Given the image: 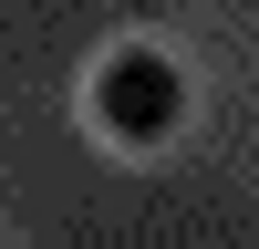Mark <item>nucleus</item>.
Instances as JSON below:
<instances>
[{
  "instance_id": "1",
  "label": "nucleus",
  "mask_w": 259,
  "mask_h": 249,
  "mask_svg": "<svg viewBox=\"0 0 259 249\" xmlns=\"http://www.w3.org/2000/svg\"><path fill=\"white\" fill-rule=\"evenodd\" d=\"M94 114H104V135H124V145H156L166 124L187 114V73L166 52H114L94 73Z\"/></svg>"
}]
</instances>
